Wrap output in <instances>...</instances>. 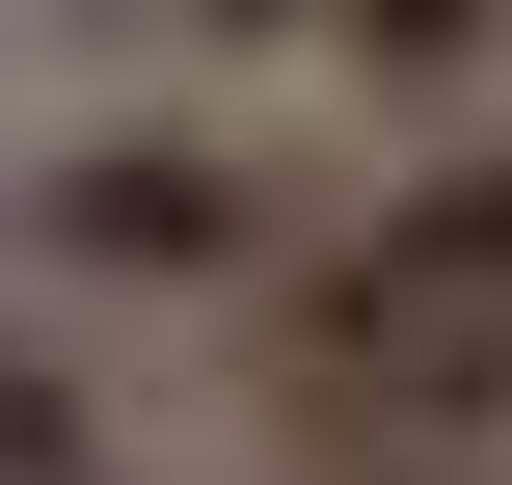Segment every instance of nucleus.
Listing matches in <instances>:
<instances>
[{"instance_id": "20e7f679", "label": "nucleus", "mask_w": 512, "mask_h": 485, "mask_svg": "<svg viewBox=\"0 0 512 485\" xmlns=\"http://www.w3.org/2000/svg\"><path fill=\"white\" fill-rule=\"evenodd\" d=\"M324 81H378V108H486V81H512V0H351Z\"/></svg>"}, {"instance_id": "39448f33", "label": "nucleus", "mask_w": 512, "mask_h": 485, "mask_svg": "<svg viewBox=\"0 0 512 485\" xmlns=\"http://www.w3.org/2000/svg\"><path fill=\"white\" fill-rule=\"evenodd\" d=\"M0 485H108V405H81L54 324H0Z\"/></svg>"}, {"instance_id": "f03ea898", "label": "nucleus", "mask_w": 512, "mask_h": 485, "mask_svg": "<svg viewBox=\"0 0 512 485\" xmlns=\"http://www.w3.org/2000/svg\"><path fill=\"white\" fill-rule=\"evenodd\" d=\"M0 243L54 270V297H162V324H297V162L270 135H216V108H81L27 189H0Z\"/></svg>"}, {"instance_id": "7ed1b4c3", "label": "nucleus", "mask_w": 512, "mask_h": 485, "mask_svg": "<svg viewBox=\"0 0 512 485\" xmlns=\"http://www.w3.org/2000/svg\"><path fill=\"white\" fill-rule=\"evenodd\" d=\"M108 54H162V81H324L351 54V0H81Z\"/></svg>"}, {"instance_id": "f257e3e1", "label": "nucleus", "mask_w": 512, "mask_h": 485, "mask_svg": "<svg viewBox=\"0 0 512 485\" xmlns=\"http://www.w3.org/2000/svg\"><path fill=\"white\" fill-rule=\"evenodd\" d=\"M270 351L351 432V485H486L512 459V135H432L378 216H324Z\"/></svg>"}]
</instances>
